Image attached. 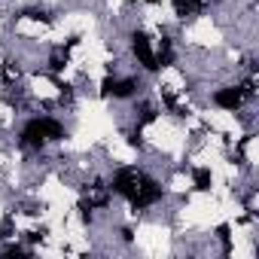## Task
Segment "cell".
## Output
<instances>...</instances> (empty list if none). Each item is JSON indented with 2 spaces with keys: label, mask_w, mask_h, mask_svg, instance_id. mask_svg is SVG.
<instances>
[{
  "label": "cell",
  "mask_w": 259,
  "mask_h": 259,
  "mask_svg": "<svg viewBox=\"0 0 259 259\" xmlns=\"http://www.w3.org/2000/svg\"><path fill=\"white\" fill-rule=\"evenodd\" d=\"M67 138V128L58 116L52 113H40V116H31L25 125H22V132H19V144L28 147V150H46L49 144L55 141H64Z\"/></svg>",
  "instance_id": "1"
},
{
  "label": "cell",
  "mask_w": 259,
  "mask_h": 259,
  "mask_svg": "<svg viewBox=\"0 0 259 259\" xmlns=\"http://www.w3.org/2000/svg\"><path fill=\"white\" fill-rule=\"evenodd\" d=\"M101 98H107V101H132V98H138L141 92H144V79L141 76H119V73H107L104 79H101Z\"/></svg>",
  "instance_id": "2"
},
{
  "label": "cell",
  "mask_w": 259,
  "mask_h": 259,
  "mask_svg": "<svg viewBox=\"0 0 259 259\" xmlns=\"http://www.w3.org/2000/svg\"><path fill=\"white\" fill-rule=\"evenodd\" d=\"M162 198H165V186H162V180L144 171V174H141V183H138V192L132 195V201H128V207H132L135 213H144L147 207L159 204Z\"/></svg>",
  "instance_id": "3"
},
{
  "label": "cell",
  "mask_w": 259,
  "mask_h": 259,
  "mask_svg": "<svg viewBox=\"0 0 259 259\" xmlns=\"http://www.w3.org/2000/svg\"><path fill=\"white\" fill-rule=\"evenodd\" d=\"M132 55L141 64V70L147 73H159V58H156V43L147 31H132Z\"/></svg>",
  "instance_id": "4"
},
{
  "label": "cell",
  "mask_w": 259,
  "mask_h": 259,
  "mask_svg": "<svg viewBox=\"0 0 259 259\" xmlns=\"http://www.w3.org/2000/svg\"><path fill=\"white\" fill-rule=\"evenodd\" d=\"M192 186H195L198 192H210V186H213V171H210L207 165L192 168Z\"/></svg>",
  "instance_id": "5"
},
{
  "label": "cell",
  "mask_w": 259,
  "mask_h": 259,
  "mask_svg": "<svg viewBox=\"0 0 259 259\" xmlns=\"http://www.w3.org/2000/svg\"><path fill=\"white\" fill-rule=\"evenodd\" d=\"M67 61H70V46H58V49L49 55V70H52V73H61V70L67 67Z\"/></svg>",
  "instance_id": "6"
},
{
  "label": "cell",
  "mask_w": 259,
  "mask_h": 259,
  "mask_svg": "<svg viewBox=\"0 0 259 259\" xmlns=\"http://www.w3.org/2000/svg\"><path fill=\"white\" fill-rule=\"evenodd\" d=\"M144 4H150V7H159V4H165V0H144Z\"/></svg>",
  "instance_id": "7"
}]
</instances>
